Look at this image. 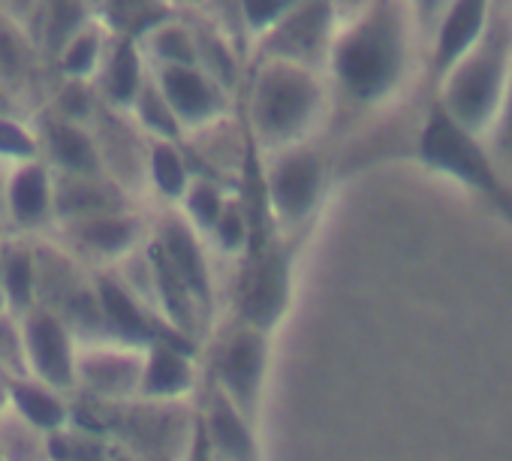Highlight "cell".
Listing matches in <instances>:
<instances>
[{
    "label": "cell",
    "instance_id": "cell-25",
    "mask_svg": "<svg viewBox=\"0 0 512 461\" xmlns=\"http://www.w3.org/2000/svg\"><path fill=\"white\" fill-rule=\"evenodd\" d=\"M127 115L142 130V136L151 139V142H184V130L178 124V118L172 115L166 97L154 85L151 73H148L145 85L139 88V94H136V100H133Z\"/></svg>",
    "mask_w": 512,
    "mask_h": 461
},
{
    "label": "cell",
    "instance_id": "cell-35",
    "mask_svg": "<svg viewBox=\"0 0 512 461\" xmlns=\"http://www.w3.org/2000/svg\"><path fill=\"white\" fill-rule=\"evenodd\" d=\"M0 115H22V103L4 82H0Z\"/></svg>",
    "mask_w": 512,
    "mask_h": 461
},
{
    "label": "cell",
    "instance_id": "cell-13",
    "mask_svg": "<svg viewBox=\"0 0 512 461\" xmlns=\"http://www.w3.org/2000/svg\"><path fill=\"white\" fill-rule=\"evenodd\" d=\"M497 0H449L437 25L425 37L428 46V73L437 85L485 34Z\"/></svg>",
    "mask_w": 512,
    "mask_h": 461
},
{
    "label": "cell",
    "instance_id": "cell-24",
    "mask_svg": "<svg viewBox=\"0 0 512 461\" xmlns=\"http://www.w3.org/2000/svg\"><path fill=\"white\" fill-rule=\"evenodd\" d=\"M106 28L103 22L88 19L58 46V64L67 79L73 82H94L103 61H106Z\"/></svg>",
    "mask_w": 512,
    "mask_h": 461
},
{
    "label": "cell",
    "instance_id": "cell-14",
    "mask_svg": "<svg viewBox=\"0 0 512 461\" xmlns=\"http://www.w3.org/2000/svg\"><path fill=\"white\" fill-rule=\"evenodd\" d=\"M40 160L55 175H76V178H100L106 175L97 139L88 124L70 121L61 115H43L34 121ZM109 178V175H106Z\"/></svg>",
    "mask_w": 512,
    "mask_h": 461
},
{
    "label": "cell",
    "instance_id": "cell-12",
    "mask_svg": "<svg viewBox=\"0 0 512 461\" xmlns=\"http://www.w3.org/2000/svg\"><path fill=\"white\" fill-rule=\"evenodd\" d=\"M199 365L184 335L163 332L151 344H145V362L139 377L136 401L145 404H181L196 389Z\"/></svg>",
    "mask_w": 512,
    "mask_h": 461
},
{
    "label": "cell",
    "instance_id": "cell-32",
    "mask_svg": "<svg viewBox=\"0 0 512 461\" xmlns=\"http://www.w3.org/2000/svg\"><path fill=\"white\" fill-rule=\"evenodd\" d=\"M488 136L494 139V151L512 160V70H509V82H506V91H503V100H500V109L494 115Z\"/></svg>",
    "mask_w": 512,
    "mask_h": 461
},
{
    "label": "cell",
    "instance_id": "cell-29",
    "mask_svg": "<svg viewBox=\"0 0 512 461\" xmlns=\"http://www.w3.org/2000/svg\"><path fill=\"white\" fill-rule=\"evenodd\" d=\"M0 461H46V437L10 407L0 413Z\"/></svg>",
    "mask_w": 512,
    "mask_h": 461
},
{
    "label": "cell",
    "instance_id": "cell-33",
    "mask_svg": "<svg viewBox=\"0 0 512 461\" xmlns=\"http://www.w3.org/2000/svg\"><path fill=\"white\" fill-rule=\"evenodd\" d=\"M404 4H407L410 16H413V22H416V31H419L422 43H425V37H428L431 28L437 25L440 13L449 7V0H404Z\"/></svg>",
    "mask_w": 512,
    "mask_h": 461
},
{
    "label": "cell",
    "instance_id": "cell-1",
    "mask_svg": "<svg viewBox=\"0 0 512 461\" xmlns=\"http://www.w3.org/2000/svg\"><path fill=\"white\" fill-rule=\"evenodd\" d=\"M416 43L422 37L404 0H365L338 22L323 70L350 100L374 106L404 85Z\"/></svg>",
    "mask_w": 512,
    "mask_h": 461
},
{
    "label": "cell",
    "instance_id": "cell-10",
    "mask_svg": "<svg viewBox=\"0 0 512 461\" xmlns=\"http://www.w3.org/2000/svg\"><path fill=\"white\" fill-rule=\"evenodd\" d=\"M151 79L166 97L172 115L178 118L184 139L229 115V91L196 64L193 67H157L151 70Z\"/></svg>",
    "mask_w": 512,
    "mask_h": 461
},
{
    "label": "cell",
    "instance_id": "cell-36",
    "mask_svg": "<svg viewBox=\"0 0 512 461\" xmlns=\"http://www.w3.org/2000/svg\"><path fill=\"white\" fill-rule=\"evenodd\" d=\"M7 178H10V166L0 160V223H7Z\"/></svg>",
    "mask_w": 512,
    "mask_h": 461
},
{
    "label": "cell",
    "instance_id": "cell-21",
    "mask_svg": "<svg viewBox=\"0 0 512 461\" xmlns=\"http://www.w3.org/2000/svg\"><path fill=\"white\" fill-rule=\"evenodd\" d=\"M0 302L10 317H22L40 305L37 251L25 242L0 245Z\"/></svg>",
    "mask_w": 512,
    "mask_h": 461
},
{
    "label": "cell",
    "instance_id": "cell-22",
    "mask_svg": "<svg viewBox=\"0 0 512 461\" xmlns=\"http://www.w3.org/2000/svg\"><path fill=\"white\" fill-rule=\"evenodd\" d=\"M139 52L151 70L157 67H193L196 64V40L193 25L178 19H154L136 37Z\"/></svg>",
    "mask_w": 512,
    "mask_h": 461
},
{
    "label": "cell",
    "instance_id": "cell-17",
    "mask_svg": "<svg viewBox=\"0 0 512 461\" xmlns=\"http://www.w3.org/2000/svg\"><path fill=\"white\" fill-rule=\"evenodd\" d=\"M199 431L217 461H260V446H256V434L250 428V413H244L214 386L205 398Z\"/></svg>",
    "mask_w": 512,
    "mask_h": 461
},
{
    "label": "cell",
    "instance_id": "cell-16",
    "mask_svg": "<svg viewBox=\"0 0 512 461\" xmlns=\"http://www.w3.org/2000/svg\"><path fill=\"white\" fill-rule=\"evenodd\" d=\"M55 220V172L40 160L10 166L7 178V223L22 233H40Z\"/></svg>",
    "mask_w": 512,
    "mask_h": 461
},
{
    "label": "cell",
    "instance_id": "cell-11",
    "mask_svg": "<svg viewBox=\"0 0 512 461\" xmlns=\"http://www.w3.org/2000/svg\"><path fill=\"white\" fill-rule=\"evenodd\" d=\"M151 242L163 254V260L169 263V269L175 272L181 287L190 293L199 314L202 317L211 314L217 290H214V272H211L208 254H205V239L178 211H172L160 220Z\"/></svg>",
    "mask_w": 512,
    "mask_h": 461
},
{
    "label": "cell",
    "instance_id": "cell-5",
    "mask_svg": "<svg viewBox=\"0 0 512 461\" xmlns=\"http://www.w3.org/2000/svg\"><path fill=\"white\" fill-rule=\"evenodd\" d=\"M266 157H269L266 175H263L266 208L275 226L290 233V229L311 220L314 211L320 208V199L326 190V160L311 142L293 145Z\"/></svg>",
    "mask_w": 512,
    "mask_h": 461
},
{
    "label": "cell",
    "instance_id": "cell-19",
    "mask_svg": "<svg viewBox=\"0 0 512 461\" xmlns=\"http://www.w3.org/2000/svg\"><path fill=\"white\" fill-rule=\"evenodd\" d=\"M7 407L43 437L64 431L73 422V410L67 404V392H58L28 374L10 377L7 383Z\"/></svg>",
    "mask_w": 512,
    "mask_h": 461
},
{
    "label": "cell",
    "instance_id": "cell-30",
    "mask_svg": "<svg viewBox=\"0 0 512 461\" xmlns=\"http://www.w3.org/2000/svg\"><path fill=\"white\" fill-rule=\"evenodd\" d=\"M40 157L34 121L25 115H0V160L7 166Z\"/></svg>",
    "mask_w": 512,
    "mask_h": 461
},
{
    "label": "cell",
    "instance_id": "cell-7",
    "mask_svg": "<svg viewBox=\"0 0 512 461\" xmlns=\"http://www.w3.org/2000/svg\"><path fill=\"white\" fill-rule=\"evenodd\" d=\"M145 347L118 338L79 341L76 353V386L106 404L136 401L142 377Z\"/></svg>",
    "mask_w": 512,
    "mask_h": 461
},
{
    "label": "cell",
    "instance_id": "cell-27",
    "mask_svg": "<svg viewBox=\"0 0 512 461\" xmlns=\"http://www.w3.org/2000/svg\"><path fill=\"white\" fill-rule=\"evenodd\" d=\"M205 242L223 257L244 254V248L250 242V217H247V205L241 202L238 193H229V199H226L217 223L211 226V233L205 236Z\"/></svg>",
    "mask_w": 512,
    "mask_h": 461
},
{
    "label": "cell",
    "instance_id": "cell-6",
    "mask_svg": "<svg viewBox=\"0 0 512 461\" xmlns=\"http://www.w3.org/2000/svg\"><path fill=\"white\" fill-rule=\"evenodd\" d=\"M19 338H22V359L28 377L58 392H70L76 386L79 338L55 308L37 305L28 314H22Z\"/></svg>",
    "mask_w": 512,
    "mask_h": 461
},
{
    "label": "cell",
    "instance_id": "cell-9",
    "mask_svg": "<svg viewBox=\"0 0 512 461\" xmlns=\"http://www.w3.org/2000/svg\"><path fill=\"white\" fill-rule=\"evenodd\" d=\"M266 368H269V332L238 320V326L217 347L214 389H220L244 413H253L263 392Z\"/></svg>",
    "mask_w": 512,
    "mask_h": 461
},
{
    "label": "cell",
    "instance_id": "cell-18",
    "mask_svg": "<svg viewBox=\"0 0 512 461\" xmlns=\"http://www.w3.org/2000/svg\"><path fill=\"white\" fill-rule=\"evenodd\" d=\"M151 67L145 64L142 52H139V43L136 37H124L118 40L115 46H109L106 52V61L97 73V100L106 106V109H115V112H130L139 88L145 85Z\"/></svg>",
    "mask_w": 512,
    "mask_h": 461
},
{
    "label": "cell",
    "instance_id": "cell-4",
    "mask_svg": "<svg viewBox=\"0 0 512 461\" xmlns=\"http://www.w3.org/2000/svg\"><path fill=\"white\" fill-rule=\"evenodd\" d=\"M419 157L425 166L458 178L461 184L488 196L506 217H512V193L500 181L494 157L485 151L479 136L467 133L455 124L437 103L431 106L422 133H419Z\"/></svg>",
    "mask_w": 512,
    "mask_h": 461
},
{
    "label": "cell",
    "instance_id": "cell-26",
    "mask_svg": "<svg viewBox=\"0 0 512 461\" xmlns=\"http://www.w3.org/2000/svg\"><path fill=\"white\" fill-rule=\"evenodd\" d=\"M229 199V190L217 181V178H208V175H196L190 181V187L184 190L181 202H178V214L196 229V233L205 239L211 233V226L217 223L223 205Z\"/></svg>",
    "mask_w": 512,
    "mask_h": 461
},
{
    "label": "cell",
    "instance_id": "cell-37",
    "mask_svg": "<svg viewBox=\"0 0 512 461\" xmlns=\"http://www.w3.org/2000/svg\"><path fill=\"white\" fill-rule=\"evenodd\" d=\"M365 4V0H335V13H338V22L341 19H347V16H353L359 7Z\"/></svg>",
    "mask_w": 512,
    "mask_h": 461
},
{
    "label": "cell",
    "instance_id": "cell-28",
    "mask_svg": "<svg viewBox=\"0 0 512 461\" xmlns=\"http://www.w3.org/2000/svg\"><path fill=\"white\" fill-rule=\"evenodd\" d=\"M196 40V67H202L214 82H220L229 94L238 82V61L229 43L214 28H193Z\"/></svg>",
    "mask_w": 512,
    "mask_h": 461
},
{
    "label": "cell",
    "instance_id": "cell-20",
    "mask_svg": "<svg viewBox=\"0 0 512 461\" xmlns=\"http://www.w3.org/2000/svg\"><path fill=\"white\" fill-rule=\"evenodd\" d=\"M127 208V190H121L112 178H76L55 175V220L70 223L91 214Z\"/></svg>",
    "mask_w": 512,
    "mask_h": 461
},
{
    "label": "cell",
    "instance_id": "cell-34",
    "mask_svg": "<svg viewBox=\"0 0 512 461\" xmlns=\"http://www.w3.org/2000/svg\"><path fill=\"white\" fill-rule=\"evenodd\" d=\"M184 461H217V458L211 455V449H208L202 431H199V422H196V431H193L190 440H187V458H184Z\"/></svg>",
    "mask_w": 512,
    "mask_h": 461
},
{
    "label": "cell",
    "instance_id": "cell-8",
    "mask_svg": "<svg viewBox=\"0 0 512 461\" xmlns=\"http://www.w3.org/2000/svg\"><path fill=\"white\" fill-rule=\"evenodd\" d=\"M335 28V0H293L281 22L269 34H263V58H287L323 70Z\"/></svg>",
    "mask_w": 512,
    "mask_h": 461
},
{
    "label": "cell",
    "instance_id": "cell-15",
    "mask_svg": "<svg viewBox=\"0 0 512 461\" xmlns=\"http://www.w3.org/2000/svg\"><path fill=\"white\" fill-rule=\"evenodd\" d=\"M61 229L82 254H91L94 260H103L112 266L148 242L145 239L148 223L133 208H115V211L82 217V220H70V223H61Z\"/></svg>",
    "mask_w": 512,
    "mask_h": 461
},
{
    "label": "cell",
    "instance_id": "cell-23",
    "mask_svg": "<svg viewBox=\"0 0 512 461\" xmlns=\"http://www.w3.org/2000/svg\"><path fill=\"white\" fill-rule=\"evenodd\" d=\"M196 175L199 172L190 163L184 142H148L145 187H151L160 199L178 205Z\"/></svg>",
    "mask_w": 512,
    "mask_h": 461
},
{
    "label": "cell",
    "instance_id": "cell-3",
    "mask_svg": "<svg viewBox=\"0 0 512 461\" xmlns=\"http://www.w3.org/2000/svg\"><path fill=\"white\" fill-rule=\"evenodd\" d=\"M512 70V0H497L482 40L437 82V106L473 136H488Z\"/></svg>",
    "mask_w": 512,
    "mask_h": 461
},
{
    "label": "cell",
    "instance_id": "cell-31",
    "mask_svg": "<svg viewBox=\"0 0 512 461\" xmlns=\"http://www.w3.org/2000/svg\"><path fill=\"white\" fill-rule=\"evenodd\" d=\"M290 4L293 0H241V16L256 37H263L281 22Z\"/></svg>",
    "mask_w": 512,
    "mask_h": 461
},
{
    "label": "cell",
    "instance_id": "cell-2",
    "mask_svg": "<svg viewBox=\"0 0 512 461\" xmlns=\"http://www.w3.org/2000/svg\"><path fill=\"white\" fill-rule=\"evenodd\" d=\"M329 106L326 73L287 58H263L247 85V133L263 154L311 142Z\"/></svg>",
    "mask_w": 512,
    "mask_h": 461
}]
</instances>
